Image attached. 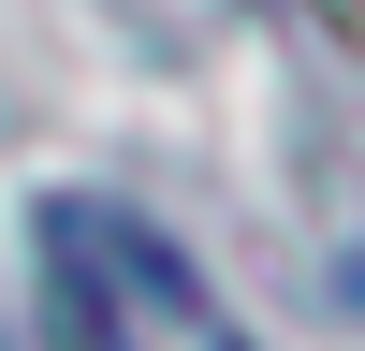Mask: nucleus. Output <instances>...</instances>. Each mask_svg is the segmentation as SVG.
Listing matches in <instances>:
<instances>
[{
  "mask_svg": "<svg viewBox=\"0 0 365 351\" xmlns=\"http://www.w3.org/2000/svg\"><path fill=\"white\" fill-rule=\"evenodd\" d=\"M58 337H73V351H146L132 322H103V307H58Z\"/></svg>",
  "mask_w": 365,
  "mask_h": 351,
  "instance_id": "1",
  "label": "nucleus"
},
{
  "mask_svg": "<svg viewBox=\"0 0 365 351\" xmlns=\"http://www.w3.org/2000/svg\"><path fill=\"white\" fill-rule=\"evenodd\" d=\"M205 351H249V337H205Z\"/></svg>",
  "mask_w": 365,
  "mask_h": 351,
  "instance_id": "2",
  "label": "nucleus"
}]
</instances>
